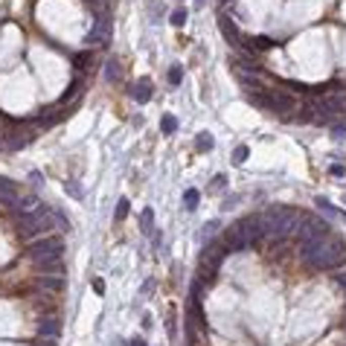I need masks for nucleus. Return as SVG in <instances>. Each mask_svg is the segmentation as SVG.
<instances>
[{
	"label": "nucleus",
	"instance_id": "nucleus-27",
	"mask_svg": "<svg viewBox=\"0 0 346 346\" xmlns=\"http://www.w3.org/2000/svg\"><path fill=\"white\" fill-rule=\"evenodd\" d=\"M88 3V9L93 12V15H99V12H108V0H84Z\"/></svg>",
	"mask_w": 346,
	"mask_h": 346
},
{
	"label": "nucleus",
	"instance_id": "nucleus-6",
	"mask_svg": "<svg viewBox=\"0 0 346 346\" xmlns=\"http://www.w3.org/2000/svg\"><path fill=\"white\" fill-rule=\"evenodd\" d=\"M26 256L38 262V259H61L64 256V242H61V236H41L38 242L26 244Z\"/></svg>",
	"mask_w": 346,
	"mask_h": 346
},
{
	"label": "nucleus",
	"instance_id": "nucleus-7",
	"mask_svg": "<svg viewBox=\"0 0 346 346\" xmlns=\"http://www.w3.org/2000/svg\"><path fill=\"white\" fill-rule=\"evenodd\" d=\"M108 38H111V12H99V15H93V26L91 32L84 35V44L88 47L108 44Z\"/></svg>",
	"mask_w": 346,
	"mask_h": 346
},
{
	"label": "nucleus",
	"instance_id": "nucleus-39",
	"mask_svg": "<svg viewBox=\"0 0 346 346\" xmlns=\"http://www.w3.org/2000/svg\"><path fill=\"white\" fill-rule=\"evenodd\" d=\"M195 6L201 9V6H207V0H195Z\"/></svg>",
	"mask_w": 346,
	"mask_h": 346
},
{
	"label": "nucleus",
	"instance_id": "nucleus-8",
	"mask_svg": "<svg viewBox=\"0 0 346 346\" xmlns=\"http://www.w3.org/2000/svg\"><path fill=\"white\" fill-rule=\"evenodd\" d=\"M227 253H230V247L224 242H219V239H209V244H204V250H201V265L212 268V271H219V265L227 259Z\"/></svg>",
	"mask_w": 346,
	"mask_h": 346
},
{
	"label": "nucleus",
	"instance_id": "nucleus-24",
	"mask_svg": "<svg viewBox=\"0 0 346 346\" xmlns=\"http://www.w3.org/2000/svg\"><path fill=\"white\" fill-rule=\"evenodd\" d=\"M181 81H184V67H181V64L169 67V84H172V88H178Z\"/></svg>",
	"mask_w": 346,
	"mask_h": 346
},
{
	"label": "nucleus",
	"instance_id": "nucleus-37",
	"mask_svg": "<svg viewBox=\"0 0 346 346\" xmlns=\"http://www.w3.org/2000/svg\"><path fill=\"white\" fill-rule=\"evenodd\" d=\"M128 346H149V343H146L143 337H131V340H128Z\"/></svg>",
	"mask_w": 346,
	"mask_h": 346
},
{
	"label": "nucleus",
	"instance_id": "nucleus-23",
	"mask_svg": "<svg viewBox=\"0 0 346 346\" xmlns=\"http://www.w3.org/2000/svg\"><path fill=\"white\" fill-rule=\"evenodd\" d=\"M160 131H163V134H175V131H178V116L163 114V119H160Z\"/></svg>",
	"mask_w": 346,
	"mask_h": 346
},
{
	"label": "nucleus",
	"instance_id": "nucleus-42",
	"mask_svg": "<svg viewBox=\"0 0 346 346\" xmlns=\"http://www.w3.org/2000/svg\"><path fill=\"white\" fill-rule=\"evenodd\" d=\"M343 204H346V198H343Z\"/></svg>",
	"mask_w": 346,
	"mask_h": 346
},
{
	"label": "nucleus",
	"instance_id": "nucleus-20",
	"mask_svg": "<svg viewBox=\"0 0 346 346\" xmlns=\"http://www.w3.org/2000/svg\"><path fill=\"white\" fill-rule=\"evenodd\" d=\"M212 146H215V140H212L209 131H201V134L195 137V149L201 151V154H204V151H212Z\"/></svg>",
	"mask_w": 346,
	"mask_h": 346
},
{
	"label": "nucleus",
	"instance_id": "nucleus-16",
	"mask_svg": "<svg viewBox=\"0 0 346 346\" xmlns=\"http://www.w3.org/2000/svg\"><path fill=\"white\" fill-rule=\"evenodd\" d=\"M38 204H41V201H38V195H21V198H18V207L12 209V212H18V215H21V212H29V209H35Z\"/></svg>",
	"mask_w": 346,
	"mask_h": 346
},
{
	"label": "nucleus",
	"instance_id": "nucleus-11",
	"mask_svg": "<svg viewBox=\"0 0 346 346\" xmlns=\"http://www.w3.org/2000/svg\"><path fill=\"white\" fill-rule=\"evenodd\" d=\"M247 53V56H256V53H268L271 47H274V41L271 38H265V35H253V38H242V44H239Z\"/></svg>",
	"mask_w": 346,
	"mask_h": 346
},
{
	"label": "nucleus",
	"instance_id": "nucleus-32",
	"mask_svg": "<svg viewBox=\"0 0 346 346\" xmlns=\"http://www.w3.org/2000/svg\"><path fill=\"white\" fill-rule=\"evenodd\" d=\"M335 279H337V285H340V288L346 291V268H340V271H337V274H335Z\"/></svg>",
	"mask_w": 346,
	"mask_h": 346
},
{
	"label": "nucleus",
	"instance_id": "nucleus-15",
	"mask_svg": "<svg viewBox=\"0 0 346 346\" xmlns=\"http://www.w3.org/2000/svg\"><path fill=\"white\" fill-rule=\"evenodd\" d=\"M131 96H134L140 105H146V102L151 99V81H149V79H143L137 88H134V93H131Z\"/></svg>",
	"mask_w": 346,
	"mask_h": 346
},
{
	"label": "nucleus",
	"instance_id": "nucleus-2",
	"mask_svg": "<svg viewBox=\"0 0 346 346\" xmlns=\"http://www.w3.org/2000/svg\"><path fill=\"white\" fill-rule=\"evenodd\" d=\"M262 242V227H259V215H244L233 224L227 236H224V244L236 250V253H242L247 247H256V244Z\"/></svg>",
	"mask_w": 346,
	"mask_h": 346
},
{
	"label": "nucleus",
	"instance_id": "nucleus-10",
	"mask_svg": "<svg viewBox=\"0 0 346 346\" xmlns=\"http://www.w3.org/2000/svg\"><path fill=\"white\" fill-rule=\"evenodd\" d=\"M219 29H221L224 41H227L230 47H239V44H242V32H239V26L233 23L230 15H219Z\"/></svg>",
	"mask_w": 346,
	"mask_h": 346
},
{
	"label": "nucleus",
	"instance_id": "nucleus-18",
	"mask_svg": "<svg viewBox=\"0 0 346 346\" xmlns=\"http://www.w3.org/2000/svg\"><path fill=\"white\" fill-rule=\"evenodd\" d=\"M119 76H122V67H119V61L111 56L108 61H105V79H108V81H116Z\"/></svg>",
	"mask_w": 346,
	"mask_h": 346
},
{
	"label": "nucleus",
	"instance_id": "nucleus-38",
	"mask_svg": "<svg viewBox=\"0 0 346 346\" xmlns=\"http://www.w3.org/2000/svg\"><path fill=\"white\" fill-rule=\"evenodd\" d=\"M332 175H335V178H343L346 169H343V166H332Z\"/></svg>",
	"mask_w": 346,
	"mask_h": 346
},
{
	"label": "nucleus",
	"instance_id": "nucleus-25",
	"mask_svg": "<svg viewBox=\"0 0 346 346\" xmlns=\"http://www.w3.org/2000/svg\"><path fill=\"white\" fill-rule=\"evenodd\" d=\"M64 189H67V195H70V198H76V201H84V192H81V186L76 184V181H67V186H64Z\"/></svg>",
	"mask_w": 346,
	"mask_h": 346
},
{
	"label": "nucleus",
	"instance_id": "nucleus-19",
	"mask_svg": "<svg viewBox=\"0 0 346 346\" xmlns=\"http://www.w3.org/2000/svg\"><path fill=\"white\" fill-rule=\"evenodd\" d=\"M140 230H143V236H151V233H154V209H143V215H140Z\"/></svg>",
	"mask_w": 346,
	"mask_h": 346
},
{
	"label": "nucleus",
	"instance_id": "nucleus-41",
	"mask_svg": "<svg viewBox=\"0 0 346 346\" xmlns=\"http://www.w3.org/2000/svg\"><path fill=\"white\" fill-rule=\"evenodd\" d=\"M219 3H230V0H219Z\"/></svg>",
	"mask_w": 346,
	"mask_h": 346
},
{
	"label": "nucleus",
	"instance_id": "nucleus-22",
	"mask_svg": "<svg viewBox=\"0 0 346 346\" xmlns=\"http://www.w3.org/2000/svg\"><path fill=\"white\" fill-rule=\"evenodd\" d=\"M198 201H201V192L198 189H186L184 192V207L192 212V209H198Z\"/></svg>",
	"mask_w": 346,
	"mask_h": 346
},
{
	"label": "nucleus",
	"instance_id": "nucleus-31",
	"mask_svg": "<svg viewBox=\"0 0 346 346\" xmlns=\"http://www.w3.org/2000/svg\"><path fill=\"white\" fill-rule=\"evenodd\" d=\"M219 227H221L219 221H207V224H204V230H201V233H204V239H207V236H209V239H212V233L219 230Z\"/></svg>",
	"mask_w": 346,
	"mask_h": 346
},
{
	"label": "nucleus",
	"instance_id": "nucleus-3",
	"mask_svg": "<svg viewBox=\"0 0 346 346\" xmlns=\"http://www.w3.org/2000/svg\"><path fill=\"white\" fill-rule=\"evenodd\" d=\"M309 262H312V268H317V271H337V268L346 265V244L340 242L337 236L329 233L323 242H320V247L309 256Z\"/></svg>",
	"mask_w": 346,
	"mask_h": 346
},
{
	"label": "nucleus",
	"instance_id": "nucleus-29",
	"mask_svg": "<svg viewBox=\"0 0 346 346\" xmlns=\"http://www.w3.org/2000/svg\"><path fill=\"white\" fill-rule=\"evenodd\" d=\"M169 21H172V26H184L186 23V9H175Z\"/></svg>",
	"mask_w": 346,
	"mask_h": 346
},
{
	"label": "nucleus",
	"instance_id": "nucleus-26",
	"mask_svg": "<svg viewBox=\"0 0 346 346\" xmlns=\"http://www.w3.org/2000/svg\"><path fill=\"white\" fill-rule=\"evenodd\" d=\"M247 154H250V149H247V146H236V149H233V163H236V166H239V163H244V160H247Z\"/></svg>",
	"mask_w": 346,
	"mask_h": 346
},
{
	"label": "nucleus",
	"instance_id": "nucleus-14",
	"mask_svg": "<svg viewBox=\"0 0 346 346\" xmlns=\"http://www.w3.org/2000/svg\"><path fill=\"white\" fill-rule=\"evenodd\" d=\"M81 91H84V81H81V79H73V81H70V88L64 91V96L58 99V105H67L70 99H81Z\"/></svg>",
	"mask_w": 346,
	"mask_h": 346
},
{
	"label": "nucleus",
	"instance_id": "nucleus-12",
	"mask_svg": "<svg viewBox=\"0 0 346 346\" xmlns=\"http://www.w3.org/2000/svg\"><path fill=\"white\" fill-rule=\"evenodd\" d=\"M38 335L41 337H58L61 335V320H58V317H50V320H41V323H38Z\"/></svg>",
	"mask_w": 346,
	"mask_h": 346
},
{
	"label": "nucleus",
	"instance_id": "nucleus-35",
	"mask_svg": "<svg viewBox=\"0 0 346 346\" xmlns=\"http://www.w3.org/2000/svg\"><path fill=\"white\" fill-rule=\"evenodd\" d=\"M93 291H96V294H105V282H102V279H93Z\"/></svg>",
	"mask_w": 346,
	"mask_h": 346
},
{
	"label": "nucleus",
	"instance_id": "nucleus-40",
	"mask_svg": "<svg viewBox=\"0 0 346 346\" xmlns=\"http://www.w3.org/2000/svg\"><path fill=\"white\" fill-rule=\"evenodd\" d=\"M340 219H343V221H346V212H340Z\"/></svg>",
	"mask_w": 346,
	"mask_h": 346
},
{
	"label": "nucleus",
	"instance_id": "nucleus-21",
	"mask_svg": "<svg viewBox=\"0 0 346 346\" xmlns=\"http://www.w3.org/2000/svg\"><path fill=\"white\" fill-rule=\"evenodd\" d=\"M314 204H317V209H323V212L329 215V219H335V215H340V209H337L335 204H332V201H326V198H314Z\"/></svg>",
	"mask_w": 346,
	"mask_h": 346
},
{
	"label": "nucleus",
	"instance_id": "nucleus-36",
	"mask_svg": "<svg viewBox=\"0 0 346 346\" xmlns=\"http://www.w3.org/2000/svg\"><path fill=\"white\" fill-rule=\"evenodd\" d=\"M38 346H58V343H56V337H41Z\"/></svg>",
	"mask_w": 346,
	"mask_h": 346
},
{
	"label": "nucleus",
	"instance_id": "nucleus-34",
	"mask_svg": "<svg viewBox=\"0 0 346 346\" xmlns=\"http://www.w3.org/2000/svg\"><path fill=\"white\" fill-rule=\"evenodd\" d=\"M332 134H335L337 140H340V137H346V125H332Z\"/></svg>",
	"mask_w": 346,
	"mask_h": 346
},
{
	"label": "nucleus",
	"instance_id": "nucleus-9",
	"mask_svg": "<svg viewBox=\"0 0 346 346\" xmlns=\"http://www.w3.org/2000/svg\"><path fill=\"white\" fill-rule=\"evenodd\" d=\"M64 277L61 274H38L35 279V288L38 291H47V294H58V291H64Z\"/></svg>",
	"mask_w": 346,
	"mask_h": 346
},
{
	"label": "nucleus",
	"instance_id": "nucleus-13",
	"mask_svg": "<svg viewBox=\"0 0 346 346\" xmlns=\"http://www.w3.org/2000/svg\"><path fill=\"white\" fill-rule=\"evenodd\" d=\"M35 268H38V274H61L64 277V262L61 259H38Z\"/></svg>",
	"mask_w": 346,
	"mask_h": 346
},
{
	"label": "nucleus",
	"instance_id": "nucleus-5",
	"mask_svg": "<svg viewBox=\"0 0 346 346\" xmlns=\"http://www.w3.org/2000/svg\"><path fill=\"white\" fill-rule=\"evenodd\" d=\"M262 108L265 111H271V114H277V116H288L294 114L300 105H297V96L288 91H279V88H265V93H262Z\"/></svg>",
	"mask_w": 346,
	"mask_h": 346
},
{
	"label": "nucleus",
	"instance_id": "nucleus-4",
	"mask_svg": "<svg viewBox=\"0 0 346 346\" xmlns=\"http://www.w3.org/2000/svg\"><path fill=\"white\" fill-rule=\"evenodd\" d=\"M329 233H332L329 221L314 219V215H302V221H300V236H302V242H300V256H302V259H309V256H312L314 250L320 247V242H323Z\"/></svg>",
	"mask_w": 346,
	"mask_h": 346
},
{
	"label": "nucleus",
	"instance_id": "nucleus-33",
	"mask_svg": "<svg viewBox=\"0 0 346 346\" xmlns=\"http://www.w3.org/2000/svg\"><path fill=\"white\" fill-rule=\"evenodd\" d=\"M224 184H227L224 175H215V178H212V189H224Z\"/></svg>",
	"mask_w": 346,
	"mask_h": 346
},
{
	"label": "nucleus",
	"instance_id": "nucleus-30",
	"mask_svg": "<svg viewBox=\"0 0 346 346\" xmlns=\"http://www.w3.org/2000/svg\"><path fill=\"white\" fill-rule=\"evenodd\" d=\"M88 58H91V53H79V56H73V67L79 70H84V64H88Z\"/></svg>",
	"mask_w": 346,
	"mask_h": 346
},
{
	"label": "nucleus",
	"instance_id": "nucleus-1",
	"mask_svg": "<svg viewBox=\"0 0 346 346\" xmlns=\"http://www.w3.org/2000/svg\"><path fill=\"white\" fill-rule=\"evenodd\" d=\"M302 215L294 207H271L265 212H259V227L262 236H274V239H288L300 230Z\"/></svg>",
	"mask_w": 346,
	"mask_h": 346
},
{
	"label": "nucleus",
	"instance_id": "nucleus-17",
	"mask_svg": "<svg viewBox=\"0 0 346 346\" xmlns=\"http://www.w3.org/2000/svg\"><path fill=\"white\" fill-rule=\"evenodd\" d=\"M195 279L204 285V288H212V285H215V271L207 268V265H198V277Z\"/></svg>",
	"mask_w": 346,
	"mask_h": 346
},
{
	"label": "nucleus",
	"instance_id": "nucleus-28",
	"mask_svg": "<svg viewBox=\"0 0 346 346\" xmlns=\"http://www.w3.org/2000/svg\"><path fill=\"white\" fill-rule=\"evenodd\" d=\"M128 215V198H119V204H116V212H114V219L116 221H122Z\"/></svg>",
	"mask_w": 346,
	"mask_h": 346
}]
</instances>
